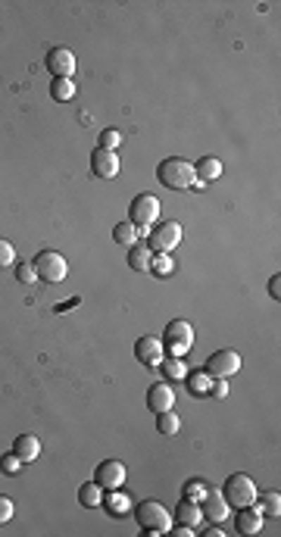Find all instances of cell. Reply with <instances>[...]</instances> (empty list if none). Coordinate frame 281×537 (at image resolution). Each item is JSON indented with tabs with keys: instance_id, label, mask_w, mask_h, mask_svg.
<instances>
[{
	"instance_id": "cell-11",
	"label": "cell",
	"mask_w": 281,
	"mask_h": 537,
	"mask_svg": "<svg viewBox=\"0 0 281 537\" xmlns=\"http://www.w3.org/2000/svg\"><path fill=\"white\" fill-rule=\"evenodd\" d=\"M75 66H78V60L69 47H54L47 54V69L54 78H72L75 75Z\"/></svg>"
},
{
	"instance_id": "cell-20",
	"label": "cell",
	"mask_w": 281,
	"mask_h": 537,
	"mask_svg": "<svg viewBox=\"0 0 281 537\" xmlns=\"http://www.w3.org/2000/svg\"><path fill=\"white\" fill-rule=\"evenodd\" d=\"M222 159H216V156H200L197 163H194V172H197V178L200 181H216L222 175Z\"/></svg>"
},
{
	"instance_id": "cell-15",
	"label": "cell",
	"mask_w": 281,
	"mask_h": 537,
	"mask_svg": "<svg viewBox=\"0 0 281 537\" xmlns=\"http://www.w3.org/2000/svg\"><path fill=\"white\" fill-rule=\"evenodd\" d=\"M259 528H263V512H259L256 506L237 510V515H235V531L237 534H256Z\"/></svg>"
},
{
	"instance_id": "cell-32",
	"label": "cell",
	"mask_w": 281,
	"mask_h": 537,
	"mask_svg": "<svg viewBox=\"0 0 281 537\" xmlns=\"http://www.w3.org/2000/svg\"><path fill=\"white\" fill-rule=\"evenodd\" d=\"M13 263H16V247L6 241V237H0V268L13 266Z\"/></svg>"
},
{
	"instance_id": "cell-25",
	"label": "cell",
	"mask_w": 281,
	"mask_h": 537,
	"mask_svg": "<svg viewBox=\"0 0 281 537\" xmlns=\"http://www.w3.org/2000/svg\"><path fill=\"white\" fill-rule=\"evenodd\" d=\"M138 228H135V225L132 222H119L116 225V228H113V241H116V244H122V247H132V244H138Z\"/></svg>"
},
{
	"instance_id": "cell-5",
	"label": "cell",
	"mask_w": 281,
	"mask_h": 537,
	"mask_svg": "<svg viewBox=\"0 0 281 537\" xmlns=\"http://www.w3.org/2000/svg\"><path fill=\"white\" fill-rule=\"evenodd\" d=\"M182 244V225L175 219H160L147 228V247L154 253H172Z\"/></svg>"
},
{
	"instance_id": "cell-35",
	"label": "cell",
	"mask_w": 281,
	"mask_h": 537,
	"mask_svg": "<svg viewBox=\"0 0 281 537\" xmlns=\"http://www.w3.org/2000/svg\"><path fill=\"white\" fill-rule=\"evenodd\" d=\"M10 519H13V500L0 497V525H6Z\"/></svg>"
},
{
	"instance_id": "cell-33",
	"label": "cell",
	"mask_w": 281,
	"mask_h": 537,
	"mask_svg": "<svg viewBox=\"0 0 281 537\" xmlns=\"http://www.w3.org/2000/svg\"><path fill=\"white\" fill-rule=\"evenodd\" d=\"M210 397H216V400H225V397H228V378H213Z\"/></svg>"
},
{
	"instance_id": "cell-18",
	"label": "cell",
	"mask_w": 281,
	"mask_h": 537,
	"mask_svg": "<svg viewBox=\"0 0 281 537\" xmlns=\"http://www.w3.org/2000/svg\"><path fill=\"white\" fill-rule=\"evenodd\" d=\"M254 506L263 512V519H278V515H281V493L278 490L256 493V503Z\"/></svg>"
},
{
	"instance_id": "cell-21",
	"label": "cell",
	"mask_w": 281,
	"mask_h": 537,
	"mask_svg": "<svg viewBox=\"0 0 281 537\" xmlns=\"http://www.w3.org/2000/svg\"><path fill=\"white\" fill-rule=\"evenodd\" d=\"M175 519L182 521V525L197 528L200 521H204V512H200V503H194V500H182V503L175 506Z\"/></svg>"
},
{
	"instance_id": "cell-34",
	"label": "cell",
	"mask_w": 281,
	"mask_h": 537,
	"mask_svg": "<svg viewBox=\"0 0 281 537\" xmlns=\"http://www.w3.org/2000/svg\"><path fill=\"white\" fill-rule=\"evenodd\" d=\"M16 278L23 281V285H35V281H38V272H35V266H19L16 268Z\"/></svg>"
},
{
	"instance_id": "cell-37",
	"label": "cell",
	"mask_w": 281,
	"mask_h": 537,
	"mask_svg": "<svg viewBox=\"0 0 281 537\" xmlns=\"http://www.w3.org/2000/svg\"><path fill=\"white\" fill-rule=\"evenodd\" d=\"M175 534H178V537H194V528H191V525H182V521H178V525H175Z\"/></svg>"
},
{
	"instance_id": "cell-26",
	"label": "cell",
	"mask_w": 281,
	"mask_h": 537,
	"mask_svg": "<svg viewBox=\"0 0 281 537\" xmlns=\"http://www.w3.org/2000/svg\"><path fill=\"white\" fill-rule=\"evenodd\" d=\"M50 94H54V100L66 104V100L75 97V82H72V78H54V85H50Z\"/></svg>"
},
{
	"instance_id": "cell-14",
	"label": "cell",
	"mask_w": 281,
	"mask_h": 537,
	"mask_svg": "<svg viewBox=\"0 0 281 537\" xmlns=\"http://www.w3.org/2000/svg\"><path fill=\"white\" fill-rule=\"evenodd\" d=\"M147 406H150V412H169V409H175V390L169 388V384H154V388L147 390Z\"/></svg>"
},
{
	"instance_id": "cell-38",
	"label": "cell",
	"mask_w": 281,
	"mask_h": 537,
	"mask_svg": "<svg viewBox=\"0 0 281 537\" xmlns=\"http://www.w3.org/2000/svg\"><path fill=\"white\" fill-rule=\"evenodd\" d=\"M204 537H225V528H219V525H210L204 531Z\"/></svg>"
},
{
	"instance_id": "cell-3",
	"label": "cell",
	"mask_w": 281,
	"mask_h": 537,
	"mask_svg": "<svg viewBox=\"0 0 281 537\" xmlns=\"http://www.w3.org/2000/svg\"><path fill=\"white\" fill-rule=\"evenodd\" d=\"M256 484L250 475H244V471H235V475H228L225 488H222V497H225L228 510H244V506H254L256 503Z\"/></svg>"
},
{
	"instance_id": "cell-6",
	"label": "cell",
	"mask_w": 281,
	"mask_h": 537,
	"mask_svg": "<svg viewBox=\"0 0 281 537\" xmlns=\"http://www.w3.org/2000/svg\"><path fill=\"white\" fill-rule=\"evenodd\" d=\"M128 222L138 228V235L147 237L150 225L160 222V200H156L154 194H138V197L132 200V206H128Z\"/></svg>"
},
{
	"instance_id": "cell-17",
	"label": "cell",
	"mask_w": 281,
	"mask_h": 537,
	"mask_svg": "<svg viewBox=\"0 0 281 537\" xmlns=\"http://www.w3.org/2000/svg\"><path fill=\"white\" fill-rule=\"evenodd\" d=\"M13 453H16L23 462H35L41 456V440L35 438V434H19L16 444H13Z\"/></svg>"
},
{
	"instance_id": "cell-2",
	"label": "cell",
	"mask_w": 281,
	"mask_h": 537,
	"mask_svg": "<svg viewBox=\"0 0 281 537\" xmlns=\"http://www.w3.org/2000/svg\"><path fill=\"white\" fill-rule=\"evenodd\" d=\"M135 519L144 528L147 537H160L166 531H172V512L166 510L160 500H144V503L135 506Z\"/></svg>"
},
{
	"instance_id": "cell-16",
	"label": "cell",
	"mask_w": 281,
	"mask_h": 537,
	"mask_svg": "<svg viewBox=\"0 0 281 537\" xmlns=\"http://www.w3.org/2000/svg\"><path fill=\"white\" fill-rule=\"evenodd\" d=\"M100 506H104V510L110 512L113 519H122V515L132 510V497H128V493H122V488L106 490V493H104V503H100Z\"/></svg>"
},
{
	"instance_id": "cell-27",
	"label": "cell",
	"mask_w": 281,
	"mask_h": 537,
	"mask_svg": "<svg viewBox=\"0 0 281 537\" xmlns=\"http://www.w3.org/2000/svg\"><path fill=\"white\" fill-rule=\"evenodd\" d=\"M150 272L160 275V278H169L172 272H175V263H172V253H154V259H150Z\"/></svg>"
},
{
	"instance_id": "cell-1",
	"label": "cell",
	"mask_w": 281,
	"mask_h": 537,
	"mask_svg": "<svg viewBox=\"0 0 281 537\" xmlns=\"http://www.w3.org/2000/svg\"><path fill=\"white\" fill-rule=\"evenodd\" d=\"M156 178H160L163 187H169V191H191V187H204V181H200L197 172H194V163H187V159H182V156L163 159L160 169H156Z\"/></svg>"
},
{
	"instance_id": "cell-23",
	"label": "cell",
	"mask_w": 281,
	"mask_h": 537,
	"mask_svg": "<svg viewBox=\"0 0 281 537\" xmlns=\"http://www.w3.org/2000/svg\"><path fill=\"white\" fill-rule=\"evenodd\" d=\"M187 388H191V394L194 397H206V394H210V384H213V378H210V375H206V372H200V369H197V372H187Z\"/></svg>"
},
{
	"instance_id": "cell-28",
	"label": "cell",
	"mask_w": 281,
	"mask_h": 537,
	"mask_svg": "<svg viewBox=\"0 0 281 537\" xmlns=\"http://www.w3.org/2000/svg\"><path fill=\"white\" fill-rule=\"evenodd\" d=\"M178 428H182V419L175 416V409L160 412V416H156V431H160V434H178Z\"/></svg>"
},
{
	"instance_id": "cell-29",
	"label": "cell",
	"mask_w": 281,
	"mask_h": 537,
	"mask_svg": "<svg viewBox=\"0 0 281 537\" xmlns=\"http://www.w3.org/2000/svg\"><path fill=\"white\" fill-rule=\"evenodd\" d=\"M206 490H210V484L206 481H200V478H191V481L185 484V500H194V503H200V500L206 497Z\"/></svg>"
},
{
	"instance_id": "cell-31",
	"label": "cell",
	"mask_w": 281,
	"mask_h": 537,
	"mask_svg": "<svg viewBox=\"0 0 281 537\" xmlns=\"http://www.w3.org/2000/svg\"><path fill=\"white\" fill-rule=\"evenodd\" d=\"M119 144H122L119 128H104V132H100V144H97V147H104V150H116Z\"/></svg>"
},
{
	"instance_id": "cell-13",
	"label": "cell",
	"mask_w": 281,
	"mask_h": 537,
	"mask_svg": "<svg viewBox=\"0 0 281 537\" xmlns=\"http://www.w3.org/2000/svg\"><path fill=\"white\" fill-rule=\"evenodd\" d=\"M91 172H94L97 178H116V175H119V156H116V150L94 147V154H91Z\"/></svg>"
},
{
	"instance_id": "cell-24",
	"label": "cell",
	"mask_w": 281,
	"mask_h": 537,
	"mask_svg": "<svg viewBox=\"0 0 281 537\" xmlns=\"http://www.w3.org/2000/svg\"><path fill=\"white\" fill-rule=\"evenodd\" d=\"M160 369H163V375H166L169 381H185V378H187V366H185V359H178V357L163 359Z\"/></svg>"
},
{
	"instance_id": "cell-10",
	"label": "cell",
	"mask_w": 281,
	"mask_h": 537,
	"mask_svg": "<svg viewBox=\"0 0 281 537\" xmlns=\"http://www.w3.org/2000/svg\"><path fill=\"white\" fill-rule=\"evenodd\" d=\"M135 357H138L141 366H147V369H160V362L166 359L163 340H160V338H154V335L138 338V344H135Z\"/></svg>"
},
{
	"instance_id": "cell-12",
	"label": "cell",
	"mask_w": 281,
	"mask_h": 537,
	"mask_svg": "<svg viewBox=\"0 0 281 537\" xmlns=\"http://www.w3.org/2000/svg\"><path fill=\"white\" fill-rule=\"evenodd\" d=\"M200 512H204V521L222 525V521L228 519V503H225V497H222V490H216V488L206 490V497L200 500Z\"/></svg>"
},
{
	"instance_id": "cell-9",
	"label": "cell",
	"mask_w": 281,
	"mask_h": 537,
	"mask_svg": "<svg viewBox=\"0 0 281 537\" xmlns=\"http://www.w3.org/2000/svg\"><path fill=\"white\" fill-rule=\"evenodd\" d=\"M125 475H128V469H125V462H119V459H104L97 466V475H94V481L100 484L104 490H116L125 484Z\"/></svg>"
},
{
	"instance_id": "cell-30",
	"label": "cell",
	"mask_w": 281,
	"mask_h": 537,
	"mask_svg": "<svg viewBox=\"0 0 281 537\" xmlns=\"http://www.w3.org/2000/svg\"><path fill=\"white\" fill-rule=\"evenodd\" d=\"M25 469V462L19 459L16 453H6V456H0V471L4 475H19V471Z\"/></svg>"
},
{
	"instance_id": "cell-22",
	"label": "cell",
	"mask_w": 281,
	"mask_h": 537,
	"mask_svg": "<svg viewBox=\"0 0 281 537\" xmlns=\"http://www.w3.org/2000/svg\"><path fill=\"white\" fill-rule=\"evenodd\" d=\"M78 503L85 506V510H100V503H104V488H100L97 481H88L78 488Z\"/></svg>"
},
{
	"instance_id": "cell-36",
	"label": "cell",
	"mask_w": 281,
	"mask_h": 537,
	"mask_svg": "<svg viewBox=\"0 0 281 537\" xmlns=\"http://www.w3.org/2000/svg\"><path fill=\"white\" fill-rule=\"evenodd\" d=\"M269 294L275 297V300L281 297V275H272V281H269Z\"/></svg>"
},
{
	"instance_id": "cell-8",
	"label": "cell",
	"mask_w": 281,
	"mask_h": 537,
	"mask_svg": "<svg viewBox=\"0 0 281 537\" xmlns=\"http://www.w3.org/2000/svg\"><path fill=\"white\" fill-rule=\"evenodd\" d=\"M241 369V353L237 350H216L210 359H206L204 372L210 378H232V375Z\"/></svg>"
},
{
	"instance_id": "cell-4",
	"label": "cell",
	"mask_w": 281,
	"mask_h": 537,
	"mask_svg": "<svg viewBox=\"0 0 281 537\" xmlns=\"http://www.w3.org/2000/svg\"><path fill=\"white\" fill-rule=\"evenodd\" d=\"M191 347H194V328H191V322H185V319H172V322L166 325V331H163V350L169 353V357L185 359Z\"/></svg>"
},
{
	"instance_id": "cell-19",
	"label": "cell",
	"mask_w": 281,
	"mask_h": 537,
	"mask_svg": "<svg viewBox=\"0 0 281 537\" xmlns=\"http://www.w3.org/2000/svg\"><path fill=\"white\" fill-rule=\"evenodd\" d=\"M150 259H154V250L147 244H132L128 247V266L135 272H150Z\"/></svg>"
},
{
	"instance_id": "cell-7",
	"label": "cell",
	"mask_w": 281,
	"mask_h": 537,
	"mask_svg": "<svg viewBox=\"0 0 281 537\" xmlns=\"http://www.w3.org/2000/svg\"><path fill=\"white\" fill-rule=\"evenodd\" d=\"M32 266H35V272H38V278L50 281V285H60V281H66V275H69L66 257L56 253V250H41Z\"/></svg>"
}]
</instances>
